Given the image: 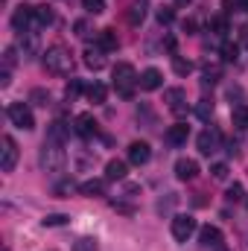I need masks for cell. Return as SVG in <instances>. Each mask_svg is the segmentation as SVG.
I'll list each match as a JSON object with an SVG mask.
<instances>
[{
  "label": "cell",
  "instance_id": "7a4b0ae2",
  "mask_svg": "<svg viewBox=\"0 0 248 251\" xmlns=\"http://www.w3.org/2000/svg\"><path fill=\"white\" fill-rule=\"evenodd\" d=\"M140 82V76L134 73V67L131 64L120 62L114 67V88H117V94L123 97V100H131L134 97V85Z\"/></svg>",
  "mask_w": 248,
  "mask_h": 251
},
{
  "label": "cell",
  "instance_id": "ab89813d",
  "mask_svg": "<svg viewBox=\"0 0 248 251\" xmlns=\"http://www.w3.org/2000/svg\"><path fill=\"white\" fill-rule=\"evenodd\" d=\"M70 190H73V181H62L59 184V193H70Z\"/></svg>",
  "mask_w": 248,
  "mask_h": 251
},
{
  "label": "cell",
  "instance_id": "52a82bcc",
  "mask_svg": "<svg viewBox=\"0 0 248 251\" xmlns=\"http://www.w3.org/2000/svg\"><path fill=\"white\" fill-rule=\"evenodd\" d=\"M193 234H196V219H193V216H184V213L173 216V237H175L178 243H187Z\"/></svg>",
  "mask_w": 248,
  "mask_h": 251
},
{
  "label": "cell",
  "instance_id": "8fae6325",
  "mask_svg": "<svg viewBox=\"0 0 248 251\" xmlns=\"http://www.w3.org/2000/svg\"><path fill=\"white\" fill-rule=\"evenodd\" d=\"M149 158H152V146H149L146 140H134V143H128V161H131L134 167L149 164Z\"/></svg>",
  "mask_w": 248,
  "mask_h": 251
},
{
  "label": "cell",
  "instance_id": "277c9868",
  "mask_svg": "<svg viewBox=\"0 0 248 251\" xmlns=\"http://www.w3.org/2000/svg\"><path fill=\"white\" fill-rule=\"evenodd\" d=\"M6 114H9L12 126H18V128H24V131L35 128V117H32V108H29L26 102H12V105L6 108Z\"/></svg>",
  "mask_w": 248,
  "mask_h": 251
},
{
  "label": "cell",
  "instance_id": "4fadbf2b",
  "mask_svg": "<svg viewBox=\"0 0 248 251\" xmlns=\"http://www.w3.org/2000/svg\"><path fill=\"white\" fill-rule=\"evenodd\" d=\"M187 137H190V126L187 123H175L167 128V134H164V140L170 143V146H184Z\"/></svg>",
  "mask_w": 248,
  "mask_h": 251
},
{
  "label": "cell",
  "instance_id": "8992f818",
  "mask_svg": "<svg viewBox=\"0 0 248 251\" xmlns=\"http://www.w3.org/2000/svg\"><path fill=\"white\" fill-rule=\"evenodd\" d=\"M3 149H0V170L3 173H12L15 170V164H18V143H15V137H9V134H3Z\"/></svg>",
  "mask_w": 248,
  "mask_h": 251
},
{
  "label": "cell",
  "instance_id": "2e32d148",
  "mask_svg": "<svg viewBox=\"0 0 248 251\" xmlns=\"http://www.w3.org/2000/svg\"><path fill=\"white\" fill-rule=\"evenodd\" d=\"M97 47L105 50V53H114V50L120 47L117 32H114V29H99V32H97Z\"/></svg>",
  "mask_w": 248,
  "mask_h": 251
},
{
  "label": "cell",
  "instance_id": "d6a6232c",
  "mask_svg": "<svg viewBox=\"0 0 248 251\" xmlns=\"http://www.w3.org/2000/svg\"><path fill=\"white\" fill-rule=\"evenodd\" d=\"M173 18H175V12H173L170 6H161V9H158V24L167 26V24H173Z\"/></svg>",
  "mask_w": 248,
  "mask_h": 251
},
{
  "label": "cell",
  "instance_id": "cb8c5ba5",
  "mask_svg": "<svg viewBox=\"0 0 248 251\" xmlns=\"http://www.w3.org/2000/svg\"><path fill=\"white\" fill-rule=\"evenodd\" d=\"M231 120H234L237 128H248V105H237L231 111Z\"/></svg>",
  "mask_w": 248,
  "mask_h": 251
},
{
  "label": "cell",
  "instance_id": "7bdbcfd3",
  "mask_svg": "<svg viewBox=\"0 0 248 251\" xmlns=\"http://www.w3.org/2000/svg\"><path fill=\"white\" fill-rule=\"evenodd\" d=\"M246 204H248V199H246Z\"/></svg>",
  "mask_w": 248,
  "mask_h": 251
},
{
  "label": "cell",
  "instance_id": "484cf974",
  "mask_svg": "<svg viewBox=\"0 0 248 251\" xmlns=\"http://www.w3.org/2000/svg\"><path fill=\"white\" fill-rule=\"evenodd\" d=\"M73 251H99V243H97L94 237H79V240L73 243Z\"/></svg>",
  "mask_w": 248,
  "mask_h": 251
},
{
  "label": "cell",
  "instance_id": "603a6c76",
  "mask_svg": "<svg viewBox=\"0 0 248 251\" xmlns=\"http://www.w3.org/2000/svg\"><path fill=\"white\" fill-rule=\"evenodd\" d=\"M35 35L32 32H21V50H24V56L29 59V56H35Z\"/></svg>",
  "mask_w": 248,
  "mask_h": 251
},
{
  "label": "cell",
  "instance_id": "83f0119b",
  "mask_svg": "<svg viewBox=\"0 0 248 251\" xmlns=\"http://www.w3.org/2000/svg\"><path fill=\"white\" fill-rule=\"evenodd\" d=\"M210 32H216V35H225V32H228V18H225V15H219V18H210Z\"/></svg>",
  "mask_w": 248,
  "mask_h": 251
},
{
  "label": "cell",
  "instance_id": "836d02e7",
  "mask_svg": "<svg viewBox=\"0 0 248 251\" xmlns=\"http://www.w3.org/2000/svg\"><path fill=\"white\" fill-rule=\"evenodd\" d=\"M210 173H213V178H216V181H225L231 170H228V164H213V167H210Z\"/></svg>",
  "mask_w": 248,
  "mask_h": 251
},
{
  "label": "cell",
  "instance_id": "9a60e30c",
  "mask_svg": "<svg viewBox=\"0 0 248 251\" xmlns=\"http://www.w3.org/2000/svg\"><path fill=\"white\" fill-rule=\"evenodd\" d=\"M82 56H85V59H82L85 67H88V70H94V73L105 67V50H99V47H88Z\"/></svg>",
  "mask_w": 248,
  "mask_h": 251
},
{
  "label": "cell",
  "instance_id": "b9f144b4",
  "mask_svg": "<svg viewBox=\"0 0 248 251\" xmlns=\"http://www.w3.org/2000/svg\"><path fill=\"white\" fill-rule=\"evenodd\" d=\"M178 3H190V0H178Z\"/></svg>",
  "mask_w": 248,
  "mask_h": 251
},
{
  "label": "cell",
  "instance_id": "d4e9b609",
  "mask_svg": "<svg viewBox=\"0 0 248 251\" xmlns=\"http://www.w3.org/2000/svg\"><path fill=\"white\" fill-rule=\"evenodd\" d=\"M29 102H32V105H44V108H47V105H50V94H47L44 88H32V91H29Z\"/></svg>",
  "mask_w": 248,
  "mask_h": 251
},
{
  "label": "cell",
  "instance_id": "8d00e7d4",
  "mask_svg": "<svg viewBox=\"0 0 248 251\" xmlns=\"http://www.w3.org/2000/svg\"><path fill=\"white\" fill-rule=\"evenodd\" d=\"M73 29H76V35H79V38H85V35H88V24H85V21H76V24H73Z\"/></svg>",
  "mask_w": 248,
  "mask_h": 251
},
{
  "label": "cell",
  "instance_id": "7402d4cb",
  "mask_svg": "<svg viewBox=\"0 0 248 251\" xmlns=\"http://www.w3.org/2000/svg\"><path fill=\"white\" fill-rule=\"evenodd\" d=\"M105 97H108V88H105L102 82H94V85L88 88V100H91L94 105H99V102H105Z\"/></svg>",
  "mask_w": 248,
  "mask_h": 251
},
{
  "label": "cell",
  "instance_id": "60d3db41",
  "mask_svg": "<svg viewBox=\"0 0 248 251\" xmlns=\"http://www.w3.org/2000/svg\"><path fill=\"white\" fill-rule=\"evenodd\" d=\"M184 29L187 32H196V21H184Z\"/></svg>",
  "mask_w": 248,
  "mask_h": 251
},
{
  "label": "cell",
  "instance_id": "44dd1931",
  "mask_svg": "<svg viewBox=\"0 0 248 251\" xmlns=\"http://www.w3.org/2000/svg\"><path fill=\"white\" fill-rule=\"evenodd\" d=\"M56 15L50 6H35V26H53Z\"/></svg>",
  "mask_w": 248,
  "mask_h": 251
},
{
  "label": "cell",
  "instance_id": "d6986e66",
  "mask_svg": "<svg viewBox=\"0 0 248 251\" xmlns=\"http://www.w3.org/2000/svg\"><path fill=\"white\" fill-rule=\"evenodd\" d=\"M125 161H117V158H111L108 164H105V181H123L125 178Z\"/></svg>",
  "mask_w": 248,
  "mask_h": 251
},
{
  "label": "cell",
  "instance_id": "d590c367",
  "mask_svg": "<svg viewBox=\"0 0 248 251\" xmlns=\"http://www.w3.org/2000/svg\"><path fill=\"white\" fill-rule=\"evenodd\" d=\"M237 53H240V47H237V44H222V59H225V62H234V59H237Z\"/></svg>",
  "mask_w": 248,
  "mask_h": 251
},
{
  "label": "cell",
  "instance_id": "5bb4252c",
  "mask_svg": "<svg viewBox=\"0 0 248 251\" xmlns=\"http://www.w3.org/2000/svg\"><path fill=\"white\" fill-rule=\"evenodd\" d=\"M164 85V73L158 70V67H146L143 73H140V88L143 91H158Z\"/></svg>",
  "mask_w": 248,
  "mask_h": 251
},
{
  "label": "cell",
  "instance_id": "9c48e42d",
  "mask_svg": "<svg viewBox=\"0 0 248 251\" xmlns=\"http://www.w3.org/2000/svg\"><path fill=\"white\" fill-rule=\"evenodd\" d=\"M196 143H198V152H201V155H213V152H219L222 134H219L216 128H204V131L196 137Z\"/></svg>",
  "mask_w": 248,
  "mask_h": 251
},
{
  "label": "cell",
  "instance_id": "3957f363",
  "mask_svg": "<svg viewBox=\"0 0 248 251\" xmlns=\"http://www.w3.org/2000/svg\"><path fill=\"white\" fill-rule=\"evenodd\" d=\"M44 67H47V73H56V76H62L70 70V53L64 50L62 44H56V47H47V53H44Z\"/></svg>",
  "mask_w": 248,
  "mask_h": 251
},
{
  "label": "cell",
  "instance_id": "e575fe53",
  "mask_svg": "<svg viewBox=\"0 0 248 251\" xmlns=\"http://www.w3.org/2000/svg\"><path fill=\"white\" fill-rule=\"evenodd\" d=\"M225 199H228V201H240V199H243V184L234 181V184L228 187V193H225Z\"/></svg>",
  "mask_w": 248,
  "mask_h": 251
},
{
  "label": "cell",
  "instance_id": "4316f807",
  "mask_svg": "<svg viewBox=\"0 0 248 251\" xmlns=\"http://www.w3.org/2000/svg\"><path fill=\"white\" fill-rule=\"evenodd\" d=\"M173 70H175L178 76H190V73H193V62H187L181 56H173Z\"/></svg>",
  "mask_w": 248,
  "mask_h": 251
},
{
  "label": "cell",
  "instance_id": "74e56055",
  "mask_svg": "<svg viewBox=\"0 0 248 251\" xmlns=\"http://www.w3.org/2000/svg\"><path fill=\"white\" fill-rule=\"evenodd\" d=\"M12 82V70H0V88H6Z\"/></svg>",
  "mask_w": 248,
  "mask_h": 251
},
{
  "label": "cell",
  "instance_id": "6da1fadb",
  "mask_svg": "<svg viewBox=\"0 0 248 251\" xmlns=\"http://www.w3.org/2000/svg\"><path fill=\"white\" fill-rule=\"evenodd\" d=\"M64 167H67V155H64L62 143L44 140V146H41V170H44L47 176L59 178V176L64 173Z\"/></svg>",
  "mask_w": 248,
  "mask_h": 251
},
{
  "label": "cell",
  "instance_id": "30bf717a",
  "mask_svg": "<svg viewBox=\"0 0 248 251\" xmlns=\"http://www.w3.org/2000/svg\"><path fill=\"white\" fill-rule=\"evenodd\" d=\"M164 102L173 114H187V91L184 88H170L164 94Z\"/></svg>",
  "mask_w": 248,
  "mask_h": 251
},
{
  "label": "cell",
  "instance_id": "4dcf8cb0",
  "mask_svg": "<svg viewBox=\"0 0 248 251\" xmlns=\"http://www.w3.org/2000/svg\"><path fill=\"white\" fill-rule=\"evenodd\" d=\"M79 91H82V82H79V79H70V82H67V88H64V97L73 102V100L79 97Z\"/></svg>",
  "mask_w": 248,
  "mask_h": 251
},
{
  "label": "cell",
  "instance_id": "ba28073f",
  "mask_svg": "<svg viewBox=\"0 0 248 251\" xmlns=\"http://www.w3.org/2000/svg\"><path fill=\"white\" fill-rule=\"evenodd\" d=\"M198 243L201 249H213V251H225V240H222V231L216 225H204L198 231Z\"/></svg>",
  "mask_w": 248,
  "mask_h": 251
},
{
  "label": "cell",
  "instance_id": "ac0fdd59",
  "mask_svg": "<svg viewBox=\"0 0 248 251\" xmlns=\"http://www.w3.org/2000/svg\"><path fill=\"white\" fill-rule=\"evenodd\" d=\"M73 126H76V134H82V137H91V134H97V120H94V114H79L76 120H73Z\"/></svg>",
  "mask_w": 248,
  "mask_h": 251
},
{
  "label": "cell",
  "instance_id": "5b68a950",
  "mask_svg": "<svg viewBox=\"0 0 248 251\" xmlns=\"http://www.w3.org/2000/svg\"><path fill=\"white\" fill-rule=\"evenodd\" d=\"M32 24H35V6L21 3V6L12 12V26H15V32H29Z\"/></svg>",
  "mask_w": 248,
  "mask_h": 251
},
{
  "label": "cell",
  "instance_id": "e0dca14e",
  "mask_svg": "<svg viewBox=\"0 0 248 251\" xmlns=\"http://www.w3.org/2000/svg\"><path fill=\"white\" fill-rule=\"evenodd\" d=\"M146 9H149V3H146V0H134V3L128 6V12H125L128 24H131V26H140V24L146 21Z\"/></svg>",
  "mask_w": 248,
  "mask_h": 251
},
{
  "label": "cell",
  "instance_id": "7c38bea8",
  "mask_svg": "<svg viewBox=\"0 0 248 251\" xmlns=\"http://www.w3.org/2000/svg\"><path fill=\"white\" fill-rule=\"evenodd\" d=\"M198 176V164L193 158H178L175 161V178L178 181H193Z\"/></svg>",
  "mask_w": 248,
  "mask_h": 251
},
{
  "label": "cell",
  "instance_id": "f546056e",
  "mask_svg": "<svg viewBox=\"0 0 248 251\" xmlns=\"http://www.w3.org/2000/svg\"><path fill=\"white\" fill-rule=\"evenodd\" d=\"M196 114H198L201 120L213 117V102H210V100H198V105H196Z\"/></svg>",
  "mask_w": 248,
  "mask_h": 251
},
{
  "label": "cell",
  "instance_id": "ffe728a7",
  "mask_svg": "<svg viewBox=\"0 0 248 251\" xmlns=\"http://www.w3.org/2000/svg\"><path fill=\"white\" fill-rule=\"evenodd\" d=\"M82 196H88V199H97V196H105V181L102 178H91V181H85L82 187H79Z\"/></svg>",
  "mask_w": 248,
  "mask_h": 251
},
{
  "label": "cell",
  "instance_id": "f35d334b",
  "mask_svg": "<svg viewBox=\"0 0 248 251\" xmlns=\"http://www.w3.org/2000/svg\"><path fill=\"white\" fill-rule=\"evenodd\" d=\"M240 44H243V47H248V24L240 29Z\"/></svg>",
  "mask_w": 248,
  "mask_h": 251
},
{
  "label": "cell",
  "instance_id": "f1b7e54d",
  "mask_svg": "<svg viewBox=\"0 0 248 251\" xmlns=\"http://www.w3.org/2000/svg\"><path fill=\"white\" fill-rule=\"evenodd\" d=\"M82 9L88 15H99V12H105V0H82Z\"/></svg>",
  "mask_w": 248,
  "mask_h": 251
},
{
  "label": "cell",
  "instance_id": "1f68e13d",
  "mask_svg": "<svg viewBox=\"0 0 248 251\" xmlns=\"http://www.w3.org/2000/svg\"><path fill=\"white\" fill-rule=\"evenodd\" d=\"M70 222V216H64V213H53V216H47L44 219V228H53V225H67Z\"/></svg>",
  "mask_w": 248,
  "mask_h": 251
}]
</instances>
